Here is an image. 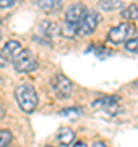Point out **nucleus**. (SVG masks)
Masks as SVG:
<instances>
[{
  "label": "nucleus",
  "instance_id": "ddd939ff",
  "mask_svg": "<svg viewBox=\"0 0 138 147\" xmlns=\"http://www.w3.org/2000/svg\"><path fill=\"white\" fill-rule=\"evenodd\" d=\"M76 31H78V26L76 25H70V23H65V21H64V25L60 26V33L67 38H73L76 34Z\"/></svg>",
  "mask_w": 138,
  "mask_h": 147
},
{
  "label": "nucleus",
  "instance_id": "39448f33",
  "mask_svg": "<svg viewBox=\"0 0 138 147\" xmlns=\"http://www.w3.org/2000/svg\"><path fill=\"white\" fill-rule=\"evenodd\" d=\"M99 21H101V15L94 10H90V13L86 15V18L81 21L80 25H78V31H76V36H90L93 33L96 31V28L99 25Z\"/></svg>",
  "mask_w": 138,
  "mask_h": 147
},
{
  "label": "nucleus",
  "instance_id": "f8f14e48",
  "mask_svg": "<svg viewBox=\"0 0 138 147\" xmlns=\"http://www.w3.org/2000/svg\"><path fill=\"white\" fill-rule=\"evenodd\" d=\"M122 18L123 20H127V21L138 18V5L132 3V5H128L127 8H123L122 10Z\"/></svg>",
  "mask_w": 138,
  "mask_h": 147
},
{
  "label": "nucleus",
  "instance_id": "423d86ee",
  "mask_svg": "<svg viewBox=\"0 0 138 147\" xmlns=\"http://www.w3.org/2000/svg\"><path fill=\"white\" fill-rule=\"evenodd\" d=\"M90 13L88 7L83 5V3H73L70 5L65 11V23H70V25H80L81 21L86 18V15Z\"/></svg>",
  "mask_w": 138,
  "mask_h": 147
},
{
  "label": "nucleus",
  "instance_id": "a211bd4d",
  "mask_svg": "<svg viewBox=\"0 0 138 147\" xmlns=\"http://www.w3.org/2000/svg\"><path fill=\"white\" fill-rule=\"evenodd\" d=\"M78 113H80V110H78V108H70V110H62L60 111V115H78Z\"/></svg>",
  "mask_w": 138,
  "mask_h": 147
},
{
  "label": "nucleus",
  "instance_id": "393cba45",
  "mask_svg": "<svg viewBox=\"0 0 138 147\" xmlns=\"http://www.w3.org/2000/svg\"><path fill=\"white\" fill-rule=\"evenodd\" d=\"M44 147H52V146H44Z\"/></svg>",
  "mask_w": 138,
  "mask_h": 147
},
{
  "label": "nucleus",
  "instance_id": "412c9836",
  "mask_svg": "<svg viewBox=\"0 0 138 147\" xmlns=\"http://www.w3.org/2000/svg\"><path fill=\"white\" fill-rule=\"evenodd\" d=\"M93 147H107V146L104 144V142H94V144H93Z\"/></svg>",
  "mask_w": 138,
  "mask_h": 147
},
{
  "label": "nucleus",
  "instance_id": "f3484780",
  "mask_svg": "<svg viewBox=\"0 0 138 147\" xmlns=\"http://www.w3.org/2000/svg\"><path fill=\"white\" fill-rule=\"evenodd\" d=\"M15 5V0H0V8H10Z\"/></svg>",
  "mask_w": 138,
  "mask_h": 147
},
{
  "label": "nucleus",
  "instance_id": "0eeeda50",
  "mask_svg": "<svg viewBox=\"0 0 138 147\" xmlns=\"http://www.w3.org/2000/svg\"><path fill=\"white\" fill-rule=\"evenodd\" d=\"M39 31H41V34L44 36V39H46L47 44H49V41L54 39V38L60 33V28H58L54 21L44 20V21H41V25H39Z\"/></svg>",
  "mask_w": 138,
  "mask_h": 147
},
{
  "label": "nucleus",
  "instance_id": "7ed1b4c3",
  "mask_svg": "<svg viewBox=\"0 0 138 147\" xmlns=\"http://www.w3.org/2000/svg\"><path fill=\"white\" fill-rule=\"evenodd\" d=\"M13 65L18 72H33L37 69L39 64H37V59L34 57V54L31 53V49H23L13 59Z\"/></svg>",
  "mask_w": 138,
  "mask_h": 147
},
{
  "label": "nucleus",
  "instance_id": "9b49d317",
  "mask_svg": "<svg viewBox=\"0 0 138 147\" xmlns=\"http://www.w3.org/2000/svg\"><path fill=\"white\" fill-rule=\"evenodd\" d=\"M37 7H41L46 11H54V10H58L62 7V2H58V0H39L37 2Z\"/></svg>",
  "mask_w": 138,
  "mask_h": 147
},
{
  "label": "nucleus",
  "instance_id": "f257e3e1",
  "mask_svg": "<svg viewBox=\"0 0 138 147\" xmlns=\"http://www.w3.org/2000/svg\"><path fill=\"white\" fill-rule=\"evenodd\" d=\"M15 98L18 101V106L21 108V111L25 113H33L37 106V93L33 85L23 84L18 85L15 90Z\"/></svg>",
  "mask_w": 138,
  "mask_h": 147
},
{
  "label": "nucleus",
  "instance_id": "dca6fc26",
  "mask_svg": "<svg viewBox=\"0 0 138 147\" xmlns=\"http://www.w3.org/2000/svg\"><path fill=\"white\" fill-rule=\"evenodd\" d=\"M125 49L130 51V53L138 54V38H133V39H130V41L125 42Z\"/></svg>",
  "mask_w": 138,
  "mask_h": 147
},
{
  "label": "nucleus",
  "instance_id": "5701e85b",
  "mask_svg": "<svg viewBox=\"0 0 138 147\" xmlns=\"http://www.w3.org/2000/svg\"><path fill=\"white\" fill-rule=\"evenodd\" d=\"M0 39H2V31H0Z\"/></svg>",
  "mask_w": 138,
  "mask_h": 147
},
{
  "label": "nucleus",
  "instance_id": "9d476101",
  "mask_svg": "<svg viewBox=\"0 0 138 147\" xmlns=\"http://www.w3.org/2000/svg\"><path fill=\"white\" fill-rule=\"evenodd\" d=\"M57 141L62 146H72L75 141V132L70 127H60L57 132Z\"/></svg>",
  "mask_w": 138,
  "mask_h": 147
},
{
  "label": "nucleus",
  "instance_id": "f03ea898",
  "mask_svg": "<svg viewBox=\"0 0 138 147\" xmlns=\"http://www.w3.org/2000/svg\"><path fill=\"white\" fill-rule=\"evenodd\" d=\"M50 87H52V92L55 93V96L60 98V100H67L73 93V84H72V80L68 77H65L64 74H57L50 80Z\"/></svg>",
  "mask_w": 138,
  "mask_h": 147
},
{
  "label": "nucleus",
  "instance_id": "1a4fd4ad",
  "mask_svg": "<svg viewBox=\"0 0 138 147\" xmlns=\"http://www.w3.org/2000/svg\"><path fill=\"white\" fill-rule=\"evenodd\" d=\"M117 101L119 98L117 96H101V98H98V100L93 101V108L96 110H114L117 106Z\"/></svg>",
  "mask_w": 138,
  "mask_h": 147
},
{
  "label": "nucleus",
  "instance_id": "aec40b11",
  "mask_svg": "<svg viewBox=\"0 0 138 147\" xmlns=\"http://www.w3.org/2000/svg\"><path fill=\"white\" fill-rule=\"evenodd\" d=\"M73 147H88V146H86L83 141H78V142H75V146H73Z\"/></svg>",
  "mask_w": 138,
  "mask_h": 147
},
{
  "label": "nucleus",
  "instance_id": "6e6552de",
  "mask_svg": "<svg viewBox=\"0 0 138 147\" xmlns=\"http://www.w3.org/2000/svg\"><path fill=\"white\" fill-rule=\"evenodd\" d=\"M21 44L18 41H15V39H10V41L7 42L5 46H3V49H2V54L5 56L7 59H10L11 62H13V59L18 56V54L21 53Z\"/></svg>",
  "mask_w": 138,
  "mask_h": 147
},
{
  "label": "nucleus",
  "instance_id": "6ab92c4d",
  "mask_svg": "<svg viewBox=\"0 0 138 147\" xmlns=\"http://www.w3.org/2000/svg\"><path fill=\"white\" fill-rule=\"evenodd\" d=\"M8 65V59L3 56V54L0 53V69H3V67H7Z\"/></svg>",
  "mask_w": 138,
  "mask_h": 147
},
{
  "label": "nucleus",
  "instance_id": "4be33fe9",
  "mask_svg": "<svg viewBox=\"0 0 138 147\" xmlns=\"http://www.w3.org/2000/svg\"><path fill=\"white\" fill-rule=\"evenodd\" d=\"M5 116V110H3V106H2V103H0V119Z\"/></svg>",
  "mask_w": 138,
  "mask_h": 147
},
{
  "label": "nucleus",
  "instance_id": "2eb2a0df",
  "mask_svg": "<svg viewBox=\"0 0 138 147\" xmlns=\"http://www.w3.org/2000/svg\"><path fill=\"white\" fill-rule=\"evenodd\" d=\"M11 132L3 129V131H0V147H7L8 144L11 142Z\"/></svg>",
  "mask_w": 138,
  "mask_h": 147
},
{
  "label": "nucleus",
  "instance_id": "b1692460",
  "mask_svg": "<svg viewBox=\"0 0 138 147\" xmlns=\"http://www.w3.org/2000/svg\"><path fill=\"white\" fill-rule=\"evenodd\" d=\"M0 85H2V77H0Z\"/></svg>",
  "mask_w": 138,
  "mask_h": 147
},
{
  "label": "nucleus",
  "instance_id": "4468645a",
  "mask_svg": "<svg viewBox=\"0 0 138 147\" xmlns=\"http://www.w3.org/2000/svg\"><path fill=\"white\" fill-rule=\"evenodd\" d=\"M123 7V2L120 0H117V2H111V0H107V2H101V8L102 10H117V8H122Z\"/></svg>",
  "mask_w": 138,
  "mask_h": 147
},
{
  "label": "nucleus",
  "instance_id": "20e7f679",
  "mask_svg": "<svg viewBox=\"0 0 138 147\" xmlns=\"http://www.w3.org/2000/svg\"><path fill=\"white\" fill-rule=\"evenodd\" d=\"M132 33H133V26L128 23V21H125V23H120V25L114 26L111 31H109L107 41L111 42V44H114V46L122 44L123 41H127L128 38L132 36Z\"/></svg>",
  "mask_w": 138,
  "mask_h": 147
},
{
  "label": "nucleus",
  "instance_id": "a878e982",
  "mask_svg": "<svg viewBox=\"0 0 138 147\" xmlns=\"http://www.w3.org/2000/svg\"><path fill=\"white\" fill-rule=\"evenodd\" d=\"M0 21H2V16H0Z\"/></svg>",
  "mask_w": 138,
  "mask_h": 147
}]
</instances>
